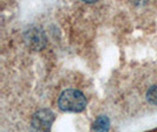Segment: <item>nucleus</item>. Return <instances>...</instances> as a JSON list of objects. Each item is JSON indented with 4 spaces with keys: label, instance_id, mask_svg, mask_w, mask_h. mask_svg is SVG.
Listing matches in <instances>:
<instances>
[{
    "label": "nucleus",
    "instance_id": "nucleus-1",
    "mask_svg": "<svg viewBox=\"0 0 157 132\" xmlns=\"http://www.w3.org/2000/svg\"><path fill=\"white\" fill-rule=\"evenodd\" d=\"M57 104L59 110L63 112L79 113L86 109L87 99L80 91L75 89H69L59 94Z\"/></svg>",
    "mask_w": 157,
    "mask_h": 132
},
{
    "label": "nucleus",
    "instance_id": "nucleus-2",
    "mask_svg": "<svg viewBox=\"0 0 157 132\" xmlns=\"http://www.w3.org/2000/svg\"><path fill=\"white\" fill-rule=\"evenodd\" d=\"M55 120V115L50 110L43 109L36 112L32 118V125L37 130H48Z\"/></svg>",
    "mask_w": 157,
    "mask_h": 132
},
{
    "label": "nucleus",
    "instance_id": "nucleus-3",
    "mask_svg": "<svg viewBox=\"0 0 157 132\" xmlns=\"http://www.w3.org/2000/svg\"><path fill=\"white\" fill-rule=\"evenodd\" d=\"M92 130L96 131H108L110 129V120L105 116L98 117L92 124Z\"/></svg>",
    "mask_w": 157,
    "mask_h": 132
},
{
    "label": "nucleus",
    "instance_id": "nucleus-4",
    "mask_svg": "<svg viewBox=\"0 0 157 132\" xmlns=\"http://www.w3.org/2000/svg\"><path fill=\"white\" fill-rule=\"evenodd\" d=\"M147 99L150 104L156 105L157 106V84H155L154 86H151L148 92H147Z\"/></svg>",
    "mask_w": 157,
    "mask_h": 132
},
{
    "label": "nucleus",
    "instance_id": "nucleus-5",
    "mask_svg": "<svg viewBox=\"0 0 157 132\" xmlns=\"http://www.w3.org/2000/svg\"><path fill=\"white\" fill-rule=\"evenodd\" d=\"M80 1H83V2H85V4H94V2H97L98 0H80Z\"/></svg>",
    "mask_w": 157,
    "mask_h": 132
}]
</instances>
